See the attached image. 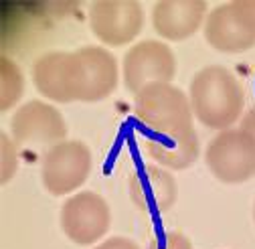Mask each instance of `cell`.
<instances>
[{"instance_id":"6da1fadb","label":"cell","mask_w":255,"mask_h":249,"mask_svg":"<svg viewBox=\"0 0 255 249\" xmlns=\"http://www.w3.org/2000/svg\"><path fill=\"white\" fill-rule=\"evenodd\" d=\"M190 108L195 118L211 130H229L241 118L245 93L239 79L221 65L203 67L190 81Z\"/></svg>"},{"instance_id":"7a4b0ae2","label":"cell","mask_w":255,"mask_h":249,"mask_svg":"<svg viewBox=\"0 0 255 249\" xmlns=\"http://www.w3.org/2000/svg\"><path fill=\"white\" fill-rule=\"evenodd\" d=\"M136 120L154 136L193 130V108L188 96L172 83L148 85L134 100Z\"/></svg>"},{"instance_id":"3957f363","label":"cell","mask_w":255,"mask_h":249,"mask_svg":"<svg viewBox=\"0 0 255 249\" xmlns=\"http://www.w3.org/2000/svg\"><path fill=\"white\" fill-rule=\"evenodd\" d=\"M73 102H102L118 85V61L104 47H81L69 57Z\"/></svg>"},{"instance_id":"277c9868","label":"cell","mask_w":255,"mask_h":249,"mask_svg":"<svg viewBox=\"0 0 255 249\" xmlns=\"http://www.w3.org/2000/svg\"><path fill=\"white\" fill-rule=\"evenodd\" d=\"M205 39L221 53H243L255 47V0H231L207 14Z\"/></svg>"},{"instance_id":"5b68a950","label":"cell","mask_w":255,"mask_h":249,"mask_svg":"<svg viewBox=\"0 0 255 249\" xmlns=\"http://www.w3.org/2000/svg\"><path fill=\"white\" fill-rule=\"evenodd\" d=\"M205 162L221 182H247L255 176V142L241 128L223 130L209 142Z\"/></svg>"},{"instance_id":"8992f818","label":"cell","mask_w":255,"mask_h":249,"mask_svg":"<svg viewBox=\"0 0 255 249\" xmlns=\"http://www.w3.org/2000/svg\"><path fill=\"white\" fill-rule=\"evenodd\" d=\"M10 136L16 146L26 150H51L65 142L67 124L61 112L41 100L26 102L10 118Z\"/></svg>"},{"instance_id":"52a82bcc","label":"cell","mask_w":255,"mask_h":249,"mask_svg":"<svg viewBox=\"0 0 255 249\" xmlns=\"http://www.w3.org/2000/svg\"><path fill=\"white\" fill-rule=\"evenodd\" d=\"M91 152L79 140H65L45 152L41 164L43 186L55 197L69 195L87 180Z\"/></svg>"},{"instance_id":"ba28073f","label":"cell","mask_w":255,"mask_h":249,"mask_svg":"<svg viewBox=\"0 0 255 249\" xmlns=\"http://www.w3.org/2000/svg\"><path fill=\"white\" fill-rule=\"evenodd\" d=\"M110 223V205L98 193H77L61 207V229L77 245H91L100 241L108 233Z\"/></svg>"},{"instance_id":"9c48e42d","label":"cell","mask_w":255,"mask_h":249,"mask_svg":"<svg viewBox=\"0 0 255 249\" xmlns=\"http://www.w3.org/2000/svg\"><path fill=\"white\" fill-rule=\"evenodd\" d=\"M174 75L176 57L160 41H142L124 57V83L132 93H140L148 85L170 83Z\"/></svg>"},{"instance_id":"30bf717a","label":"cell","mask_w":255,"mask_h":249,"mask_svg":"<svg viewBox=\"0 0 255 249\" xmlns=\"http://www.w3.org/2000/svg\"><path fill=\"white\" fill-rule=\"evenodd\" d=\"M89 26L102 43L122 47L140 35L144 10L136 0H98L89 6Z\"/></svg>"},{"instance_id":"8fae6325","label":"cell","mask_w":255,"mask_h":249,"mask_svg":"<svg viewBox=\"0 0 255 249\" xmlns=\"http://www.w3.org/2000/svg\"><path fill=\"white\" fill-rule=\"evenodd\" d=\"M130 199L134 205L148 213L160 215L166 213L178 197V186L174 176L158 164H144L130 176Z\"/></svg>"},{"instance_id":"7c38bea8","label":"cell","mask_w":255,"mask_h":249,"mask_svg":"<svg viewBox=\"0 0 255 249\" xmlns=\"http://www.w3.org/2000/svg\"><path fill=\"white\" fill-rule=\"evenodd\" d=\"M207 16L203 0H160L152 8L154 30L162 39L184 41L201 28Z\"/></svg>"},{"instance_id":"4fadbf2b","label":"cell","mask_w":255,"mask_h":249,"mask_svg":"<svg viewBox=\"0 0 255 249\" xmlns=\"http://www.w3.org/2000/svg\"><path fill=\"white\" fill-rule=\"evenodd\" d=\"M144 150L158 166L166 170H184L197 162L201 144L193 128L178 134H164V136L152 134L144 140Z\"/></svg>"},{"instance_id":"5bb4252c","label":"cell","mask_w":255,"mask_h":249,"mask_svg":"<svg viewBox=\"0 0 255 249\" xmlns=\"http://www.w3.org/2000/svg\"><path fill=\"white\" fill-rule=\"evenodd\" d=\"M69 57L71 53L53 51L37 59L33 67V81L41 96L59 102L69 104L73 102L71 96V75H69Z\"/></svg>"},{"instance_id":"9a60e30c","label":"cell","mask_w":255,"mask_h":249,"mask_svg":"<svg viewBox=\"0 0 255 249\" xmlns=\"http://www.w3.org/2000/svg\"><path fill=\"white\" fill-rule=\"evenodd\" d=\"M24 91V77L14 61L0 57V110L8 112Z\"/></svg>"},{"instance_id":"2e32d148","label":"cell","mask_w":255,"mask_h":249,"mask_svg":"<svg viewBox=\"0 0 255 249\" xmlns=\"http://www.w3.org/2000/svg\"><path fill=\"white\" fill-rule=\"evenodd\" d=\"M18 170V150L8 134H0V182L6 184Z\"/></svg>"},{"instance_id":"e0dca14e","label":"cell","mask_w":255,"mask_h":249,"mask_svg":"<svg viewBox=\"0 0 255 249\" xmlns=\"http://www.w3.org/2000/svg\"><path fill=\"white\" fill-rule=\"evenodd\" d=\"M148 249H193V243L188 241V237H184L178 231H170L164 233L160 237H156Z\"/></svg>"},{"instance_id":"ac0fdd59","label":"cell","mask_w":255,"mask_h":249,"mask_svg":"<svg viewBox=\"0 0 255 249\" xmlns=\"http://www.w3.org/2000/svg\"><path fill=\"white\" fill-rule=\"evenodd\" d=\"M93 249H140V247L128 237H112V239L100 243L98 247H93Z\"/></svg>"},{"instance_id":"d6986e66","label":"cell","mask_w":255,"mask_h":249,"mask_svg":"<svg viewBox=\"0 0 255 249\" xmlns=\"http://www.w3.org/2000/svg\"><path fill=\"white\" fill-rule=\"evenodd\" d=\"M241 130L255 142V108H251V110L243 116V120H241Z\"/></svg>"},{"instance_id":"ffe728a7","label":"cell","mask_w":255,"mask_h":249,"mask_svg":"<svg viewBox=\"0 0 255 249\" xmlns=\"http://www.w3.org/2000/svg\"><path fill=\"white\" fill-rule=\"evenodd\" d=\"M253 219H255V205H253Z\"/></svg>"}]
</instances>
